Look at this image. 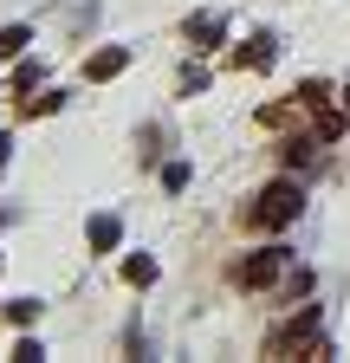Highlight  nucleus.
<instances>
[{
  "label": "nucleus",
  "instance_id": "20e7f679",
  "mask_svg": "<svg viewBox=\"0 0 350 363\" xmlns=\"http://www.w3.org/2000/svg\"><path fill=\"white\" fill-rule=\"evenodd\" d=\"M279 156H286V169H312V162H318V130H312V136H286Z\"/></svg>",
  "mask_w": 350,
  "mask_h": 363
},
{
  "label": "nucleus",
  "instance_id": "39448f33",
  "mask_svg": "<svg viewBox=\"0 0 350 363\" xmlns=\"http://www.w3.org/2000/svg\"><path fill=\"white\" fill-rule=\"evenodd\" d=\"M117 240H123V220H117V214H98V220H91V247H98V253H111Z\"/></svg>",
  "mask_w": 350,
  "mask_h": 363
},
{
  "label": "nucleus",
  "instance_id": "6e6552de",
  "mask_svg": "<svg viewBox=\"0 0 350 363\" xmlns=\"http://www.w3.org/2000/svg\"><path fill=\"white\" fill-rule=\"evenodd\" d=\"M33 45V26H0V59H20Z\"/></svg>",
  "mask_w": 350,
  "mask_h": 363
},
{
  "label": "nucleus",
  "instance_id": "1a4fd4ad",
  "mask_svg": "<svg viewBox=\"0 0 350 363\" xmlns=\"http://www.w3.org/2000/svg\"><path fill=\"white\" fill-rule=\"evenodd\" d=\"M344 123H350V111H318V143H337Z\"/></svg>",
  "mask_w": 350,
  "mask_h": 363
},
{
  "label": "nucleus",
  "instance_id": "4468645a",
  "mask_svg": "<svg viewBox=\"0 0 350 363\" xmlns=\"http://www.w3.org/2000/svg\"><path fill=\"white\" fill-rule=\"evenodd\" d=\"M7 156H13V143H7V136H0V162H7Z\"/></svg>",
  "mask_w": 350,
  "mask_h": 363
},
{
  "label": "nucleus",
  "instance_id": "ddd939ff",
  "mask_svg": "<svg viewBox=\"0 0 350 363\" xmlns=\"http://www.w3.org/2000/svg\"><path fill=\"white\" fill-rule=\"evenodd\" d=\"M7 311H13V325H33V318H39V305H33V298H13Z\"/></svg>",
  "mask_w": 350,
  "mask_h": 363
},
{
  "label": "nucleus",
  "instance_id": "9d476101",
  "mask_svg": "<svg viewBox=\"0 0 350 363\" xmlns=\"http://www.w3.org/2000/svg\"><path fill=\"white\" fill-rule=\"evenodd\" d=\"M123 279L130 286H156V259H123Z\"/></svg>",
  "mask_w": 350,
  "mask_h": 363
},
{
  "label": "nucleus",
  "instance_id": "f257e3e1",
  "mask_svg": "<svg viewBox=\"0 0 350 363\" xmlns=\"http://www.w3.org/2000/svg\"><path fill=\"white\" fill-rule=\"evenodd\" d=\"M298 208H305V189H298V182H273V189H259V201L247 208V220L286 227V220H298Z\"/></svg>",
  "mask_w": 350,
  "mask_h": 363
},
{
  "label": "nucleus",
  "instance_id": "2eb2a0df",
  "mask_svg": "<svg viewBox=\"0 0 350 363\" xmlns=\"http://www.w3.org/2000/svg\"><path fill=\"white\" fill-rule=\"evenodd\" d=\"M344 111H350V84H344Z\"/></svg>",
  "mask_w": 350,
  "mask_h": 363
},
{
  "label": "nucleus",
  "instance_id": "423d86ee",
  "mask_svg": "<svg viewBox=\"0 0 350 363\" xmlns=\"http://www.w3.org/2000/svg\"><path fill=\"white\" fill-rule=\"evenodd\" d=\"M221 33H227V20H221V13H195V20H188V39H195V45H214Z\"/></svg>",
  "mask_w": 350,
  "mask_h": 363
},
{
  "label": "nucleus",
  "instance_id": "7ed1b4c3",
  "mask_svg": "<svg viewBox=\"0 0 350 363\" xmlns=\"http://www.w3.org/2000/svg\"><path fill=\"white\" fill-rule=\"evenodd\" d=\"M130 65V45H104V52H91V59H84V78H91V84H104V78H117Z\"/></svg>",
  "mask_w": 350,
  "mask_h": 363
},
{
  "label": "nucleus",
  "instance_id": "f03ea898",
  "mask_svg": "<svg viewBox=\"0 0 350 363\" xmlns=\"http://www.w3.org/2000/svg\"><path fill=\"white\" fill-rule=\"evenodd\" d=\"M273 279H286V247H259V253H247L234 266V286H247V292L273 286Z\"/></svg>",
  "mask_w": 350,
  "mask_h": 363
},
{
  "label": "nucleus",
  "instance_id": "9b49d317",
  "mask_svg": "<svg viewBox=\"0 0 350 363\" xmlns=\"http://www.w3.org/2000/svg\"><path fill=\"white\" fill-rule=\"evenodd\" d=\"M162 189H169V195L188 189V162H169V169H162Z\"/></svg>",
  "mask_w": 350,
  "mask_h": 363
},
{
  "label": "nucleus",
  "instance_id": "0eeeda50",
  "mask_svg": "<svg viewBox=\"0 0 350 363\" xmlns=\"http://www.w3.org/2000/svg\"><path fill=\"white\" fill-rule=\"evenodd\" d=\"M234 59H240V65H253V72H266V65H273V39H266V33L247 39V52H234Z\"/></svg>",
  "mask_w": 350,
  "mask_h": 363
},
{
  "label": "nucleus",
  "instance_id": "f8f14e48",
  "mask_svg": "<svg viewBox=\"0 0 350 363\" xmlns=\"http://www.w3.org/2000/svg\"><path fill=\"white\" fill-rule=\"evenodd\" d=\"M13 357H20V363H39V357H46V344H39V337H20Z\"/></svg>",
  "mask_w": 350,
  "mask_h": 363
}]
</instances>
